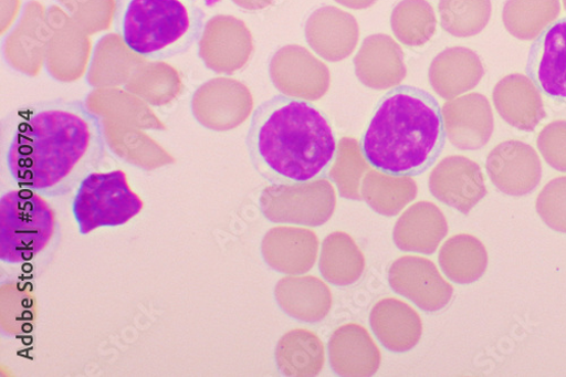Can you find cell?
Segmentation results:
<instances>
[{"instance_id":"obj_1","label":"cell","mask_w":566,"mask_h":377,"mask_svg":"<svg viewBox=\"0 0 566 377\" xmlns=\"http://www.w3.org/2000/svg\"><path fill=\"white\" fill-rule=\"evenodd\" d=\"M102 122L83 103L55 100L17 108L3 121L2 156L13 184L64 197L105 155Z\"/></svg>"},{"instance_id":"obj_2","label":"cell","mask_w":566,"mask_h":377,"mask_svg":"<svg viewBox=\"0 0 566 377\" xmlns=\"http://www.w3.org/2000/svg\"><path fill=\"white\" fill-rule=\"evenodd\" d=\"M254 169L272 184L306 182L332 167L338 145L316 107L277 94L253 113L247 138Z\"/></svg>"},{"instance_id":"obj_3","label":"cell","mask_w":566,"mask_h":377,"mask_svg":"<svg viewBox=\"0 0 566 377\" xmlns=\"http://www.w3.org/2000/svg\"><path fill=\"white\" fill-rule=\"evenodd\" d=\"M442 108L431 93L398 85L377 103L360 147L370 167L394 176H419L446 146Z\"/></svg>"},{"instance_id":"obj_4","label":"cell","mask_w":566,"mask_h":377,"mask_svg":"<svg viewBox=\"0 0 566 377\" xmlns=\"http://www.w3.org/2000/svg\"><path fill=\"white\" fill-rule=\"evenodd\" d=\"M114 28L134 54L164 61L198 42L205 13L193 0H116Z\"/></svg>"},{"instance_id":"obj_5","label":"cell","mask_w":566,"mask_h":377,"mask_svg":"<svg viewBox=\"0 0 566 377\" xmlns=\"http://www.w3.org/2000/svg\"><path fill=\"white\" fill-rule=\"evenodd\" d=\"M46 198L24 188L0 198V261L20 265L35 260L51 245L56 216Z\"/></svg>"},{"instance_id":"obj_6","label":"cell","mask_w":566,"mask_h":377,"mask_svg":"<svg viewBox=\"0 0 566 377\" xmlns=\"http://www.w3.org/2000/svg\"><path fill=\"white\" fill-rule=\"evenodd\" d=\"M144 210V201L128 184L123 170L92 171L76 188L72 212L81 234L119 227Z\"/></svg>"},{"instance_id":"obj_7","label":"cell","mask_w":566,"mask_h":377,"mask_svg":"<svg viewBox=\"0 0 566 377\" xmlns=\"http://www.w3.org/2000/svg\"><path fill=\"white\" fill-rule=\"evenodd\" d=\"M260 206L271 222L319 227L333 218L337 196L333 184L319 177L306 182L272 184L263 191Z\"/></svg>"},{"instance_id":"obj_8","label":"cell","mask_w":566,"mask_h":377,"mask_svg":"<svg viewBox=\"0 0 566 377\" xmlns=\"http://www.w3.org/2000/svg\"><path fill=\"white\" fill-rule=\"evenodd\" d=\"M270 77L283 96L316 102L325 96L332 85V73L304 46H282L271 59Z\"/></svg>"},{"instance_id":"obj_9","label":"cell","mask_w":566,"mask_h":377,"mask_svg":"<svg viewBox=\"0 0 566 377\" xmlns=\"http://www.w3.org/2000/svg\"><path fill=\"white\" fill-rule=\"evenodd\" d=\"M389 284L395 293L424 312L442 311L453 297V287L424 258L402 256L395 261L389 269Z\"/></svg>"},{"instance_id":"obj_10","label":"cell","mask_w":566,"mask_h":377,"mask_svg":"<svg viewBox=\"0 0 566 377\" xmlns=\"http://www.w3.org/2000/svg\"><path fill=\"white\" fill-rule=\"evenodd\" d=\"M542 161L536 150L522 140L509 139L488 156L486 171L497 190L510 197H525L542 179Z\"/></svg>"},{"instance_id":"obj_11","label":"cell","mask_w":566,"mask_h":377,"mask_svg":"<svg viewBox=\"0 0 566 377\" xmlns=\"http://www.w3.org/2000/svg\"><path fill=\"white\" fill-rule=\"evenodd\" d=\"M432 196L446 206L467 214L488 195L481 166L463 156L442 159L429 179Z\"/></svg>"},{"instance_id":"obj_12","label":"cell","mask_w":566,"mask_h":377,"mask_svg":"<svg viewBox=\"0 0 566 377\" xmlns=\"http://www.w3.org/2000/svg\"><path fill=\"white\" fill-rule=\"evenodd\" d=\"M447 137L461 151L484 148L494 133V114L490 101L481 93H468L442 107Z\"/></svg>"},{"instance_id":"obj_13","label":"cell","mask_w":566,"mask_h":377,"mask_svg":"<svg viewBox=\"0 0 566 377\" xmlns=\"http://www.w3.org/2000/svg\"><path fill=\"white\" fill-rule=\"evenodd\" d=\"M526 72L545 97L566 104V18L534 40Z\"/></svg>"},{"instance_id":"obj_14","label":"cell","mask_w":566,"mask_h":377,"mask_svg":"<svg viewBox=\"0 0 566 377\" xmlns=\"http://www.w3.org/2000/svg\"><path fill=\"white\" fill-rule=\"evenodd\" d=\"M305 36L316 55L326 62L339 63L357 49L360 30L355 17L348 12L323 7L307 19Z\"/></svg>"},{"instance_id":"obj_15","label":"cell","mask_w":566,"mask_h":377,"mask_svg":"<svg viewBox=\"0 0 566 377\" xmlns=\"http://www.w3.org/2000/svg\"><path fill=\"white\" fill-rule=\"evenodd\" d=\"M354 66L359 82L377 91L394 88L407 76L401 46L384 33L371 34L363 41Z\"/></svg>"},{"instance_id":"obj_16","label":"cell","mask_w":566,"mask_h":377,"mask_svg":"<svg viewBox=\"0 0 566 377\" xmlns=\"http://www.w3.org/2000/svg\"><path fill=\"white\" fill-rule=\"evenodd\" d=\"M492 100L501 118L518 130H534L546 117L542 92L528 75L504 76L494 86Z\"/></svg>"},{"instance_id":"obj_17","label":"cell","mask_w":566,"mask_h":377,"mask_svg":"<svg viewBox=\"0 0 566 377\" xmlns=\"http://www.w3.org/2000/svg\"><path fill=\"white\" fill-rule=\"evenodd\" d=\"M265 262L283 274L302 275L316 263L318 239L314 231L297 227H275L262 243Z\"/></svg>"},{"instance_id":"obj_18","label":"cell","mask_w":566,"mask_h":377,"mask_svg":"<svg viewBox=\"0 0 566 377\" xmlns=\"http://www.w3.org/2000/svg\"><path fill=\"white\" fill-rule=\"evenodd\" d=\"M328 359L340 376L365 377L379 370L382 356L367 329L349 323L338 327L329 339Z\"/></svg>"},{"instance_id":"obj_19","label":"cell","mask_w":566,"mask_h":377,"mask_svg":"<svg viewBox=\"0 0 566 377\" xmlns=\"http://www.w3.org/2000/svg\"><path fill=\"white\" fill-rule=\"evenodd\" d=\"M484 75L483 61L465 46H450L444 50L433 60L429 70L432 88L446 101H452L474 90Z\"/></svg>"},{"instance_id":"obj_20","label":"cell","mask_w":566,"mask_h":377,"mask_svg":"<svg viewBox=\"0 0 566 377\" xmlns=\"http://www.w3.org/2000/svg\"><path fill=\"white\" fill-rule=\"evenodd\" d=\"M449 231L446 216L431 202H418L408 208L394 229V241L403 252L433 254Z\"/></svg>"},{"instance_id":"obj_21","label":"cell","mask_w":566,"mask_h":377,"mask_svg":"<svg viewBox=\"0 0 566 377\" xmlns=\"http://www.w3.org/2000/svg\"><path fill=\"white\" fill-rule=\"evenodd\" d=\"M369 324L377 341L397 354L413 349L422 335L419 314L410 305L396 299L377 302L370 311Z\"/></svg>"},{"instance_id":"obj_22","label":"cell","mask_w":566,"mask_h":377,"mask_svg":"<svg viewBox=\"0 0 566 377\" xmlns=\"http://www.w3.org/2000/svg\"><path fill=\"white\" fill-rule=\"evenodd\" d=\"M279 307L306 323L324 320L333 308V294L324 281L312 275L282 277L274 291Z\"/></svg>"},{"instance_id":"obj_23","label":"cell","mask_w":566,"mask_h":377,"mask_svg":"<svg viewBox=\"0 0 566 377\" xmlns=\"http://www.w3.org/2000/svg\"><path fill=\"white\" fill-rule=\"evenodd\" d=\"M275 362L282 375L291 377L317 376L325 363L321 339L310 329L295 328L279 341Z\"/></svg>"},{"instance_id":"obj_24","label":"cell","mask_w":566,"mask_h":377,"mask_svg":"<svg viewBox=\"0 0 566 377\" xmlns=\"http://www.w3.org/2000/svg\"><path fill=\"white\" fill-rule=\"evenodd\" d=\"M418 193V187L411 176H394L380 170L369 169L360 186L361 200L369 208L385 217H396Z\"/></svg>"},{"instance_id":"obj_25","label":"cell","mask_w":566,"mask_h":377,"mask_svg":"<svg viewBox=\"0 0 566 377\" xmlns=\"http://www.w3.org/2000/svg\"><path fill=\"white\" fill-rule=\"evenodd\" d=\"M439 263L443 273L454 284L469 285L485 274L489 254L484 244L474 235L460 233L442 245Z\"/></svg>"},{"instance_id":"obj_26","label":"cell","mask_w":566,"mask_h":377,"mask_svg":"<svg viewBox=\"0 0 566 377\" xmlns=\"http://www.w3.org/2000/svg\"><path fill=\"white\" fill-rule=\"evenodd\" d=\"M322 276L335 286L355 284L365 271V258L352 235L344 231L328 234L319 255Z\"/></svg>"},{"instance_id":"obj_27","label":"cell","mask_w":566,"mask_h":377,"mask_svg":"<svg viewBox=\"0 0 566 377\" xmlns=\"http://www.w3.org/2000/svg\"><path fill=\"white\" fill-rule=\"evenodd\" d=\"M560 13V0H506L502 12L505 30L515 39L536 40Z\"/></svg>"},{"instance_id":"obj_28","label":"cell","mask_w":566,"mask_h":377,"mask_svg":"<svg viewBox=\"0 0 566 377\" xmlns=\"http://www.w3.org/2000/svg\"><path fill=\"white\" fill-rule=\"evenodd\" d=\"M395 36L409 49H420L437 33L438 19L428 0H401L391 14Z\"/></svg>"},{"instance_id":"obj_29","label":"cell","mask_w":566,"mask_h":377,"mask_svg":"<svg viewBox=\"0 0 566 377\" xmlns=\"http://www.w3.org/2000/svg\"><path fill=\"white\" fill-rule=\"evenodd\" d=\"M442 29L455 38H471L482 33L492 17L491 0H440Z\"/></svg>"},{"instance_id":"obj_30","label":"cell","mask_w":566,"mask_h":377,"mask_svg":"<svg viewBox=\"0 0 566 377\" xmlns=\"http://www.w3.org/2000/svg\"><path fill=\"white\" fill-rule=\"evenodd\" d=\"M368 170L369 164L358 140L353 137L342 138L334 164L327 170L328 178L336 184L340 197L354 201L361 200V180Z\"/></svg>"},{"instance_id":"obj_31","label":"cell","mask_w":566,"mask_h":377,"mask_svg":"<svg viewBox=\"0 0 566 377\" xmlns=\"http://www.w3.org/2000/svg\"><path fill=\"white\" fill-rule=\"evenodd\" d=\"M536 210L551 229L566 233V176L554 178L543 187Z\"/></svg>"},{"instance_id":"obj_32","label":"cell","mask_w":566,"mask_h":377,"mask_svg":"<svg viewBox=\"0 0 566 377\" xmlns=\"http://www.w3.org/2000/svg\"><path fill=\"white\" fill-rule=\"evenodd\" d=\"M537 148L552 168L566 172V121L547 124L537 136Z\"/></svg>"},{"instance_id":"obj_33","label":"cell","mask_w":566,"mask_h":377,"mask_svg":"<svg viewBox=\"0 0 566 377\" xmlns=\"http://www.w3.org/2000/svg\"><path fill=\"white\" fill-rule=\"evenodd\" d=\"M335 2L349 10L360 11L371 8L377 0H335Z\"/></svg>"},{"instance_id":"obj_34","label":"cell","mask_w":566,"mask_h":377,"mask_svg":"<svg viewBox=\"0 0 566 377\" xmlns=\"http://www.w3.org/2000/svg\"><path fill=\"white\" fill-rule=\"evenodd\" d=\"M234 2L248 10L259 11L271 7L274 0H234Z\"/></svg>"},{"instance_id":"obj_35","label":"cell","mask_w":566,"mask_h":377,"mask_svg":"<svg viewBox=\"0 0 566 377\" xmlns=\"http://www.w3.org/2000/svg\"><path fill=\"white\" fill-rule=\"evenodd\" d=\"M564 10L566 11V0H560Z\"/></svg>"},{"instance_id":"obj_36","label":"cell","mask_w":566,"mask_h":377,"mask_svg":"<svg viewBox=\"0 0 566 377\" xmlns=\"http://www.w3.org/2000/svg\"><path fill=\"white\" fill-rule=\"evenodd\" d=\"M193 2H196V0H193Z\"/></svg>"}]
</instances>
